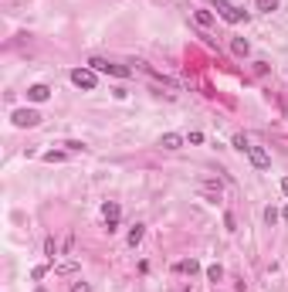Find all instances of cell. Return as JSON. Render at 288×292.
<instances>
[{
	"label": "cell",
	"mask_w": 288,
	"mask_h": 292,
	"mask_svg": "<svg viewBox=\"0 0 288 292\" xmlns=\"http://www.w3.org/2000/svg\"><path fill=\"white\" fill-rule=\"evenodd\" d=\"M88 68L92 72H102V75H112V78H129V68L126 65H115V61H105V58H88Z\"/></svg>",
	"instance_id": "6da1fadb"
},
{
	"label": "cell",
	"mask_w": 288,
	"mask_h": 292,
	"mask_svg": "<svg viewBox=\"0 0 288 292\" xmlns=\"http://www.w3.org/2000/svg\"><path fill=\"white\" fill-rule=\"evenodd\" d=\"M211 3L217 7V14L227 20V24H241V20L248 17V14H244L241 7H234V3H227V0H211Z\"/></svg>",
	"instance_id": "7a4b0ae2"
},
{
	"label": "cell",
	"mask_w": 288,
	"mask_h": 292,
	"mask_svg": "<svg viewBox=\"0 0 288 292\" xmlns=\"http://www.w3.org/2000/svg\"><path fill=\"white\" fill-rule=\"evenodd\" d=\"M72 82H75L78 89H85V92H92V89L98 85V78H95L92 68H75V72H72Z\"/></svg>",
	"instance_id": "3957f363"
},
{
	"label": "cell",
	"mask_w": 288,
	"mask_h": 292,
	"mask_svg": "<svg viewBox=\"0 0 288 292\" xmlns=\"http://www.w3.org/2000/svg\"><path fill=\"white\" fill-rule=\"evenodd\" d=\"M38 122H41L38 109H17V112H14V126H20V129H31V126H38Z\"/></svg>",
	"instance_id": "277c9868"
},
{
	"label": "cell",
	"mask_w": 288,
	"mask_h": 292,
	"mask_svg": "<svg viewBox=\"0 0 288 292\" xmlns=\"http://www.w3.org/2000/svg\"><path fill=\"white\" fill-rule=\"evenodd\" d=\"M102 217H105V228H109V234L119 228V217H122V207L115 204V200H105V207H102Z\"/></svg>",
	"instance_id": "5b68a950"
},
{
	"label": "cell",
	"mask_w": 288,
	"mask_h": 292,
	"mask_svg": "<svg viewBox=\"0 0 288 292\" xmlns=\"http://www.w3.org/2000/svg\"><path fill=\"white\" fill-rule=\"evenodd\" d=\"M248 160L258 167V170H268L271 167V156H268V150H261V146H251L248 150Z\"/></svg>",
	"instance_id": "8992f818"
},
{
	"label": "cell",
	"mask_w": 288,
	"mask_h": 292,
	"mask_svg": "<svg viewBox=\"0 0 288 292\" xmlns=\"http://www.w3.org/2000/svg\"><path fill=\"white\" fill-rule=\"evenodd\" d=\"M27 98H31V102H48V98H51V89H48V85H31V89H27Z\"/></svg>",
	"instance_id": "52a82bcc"
},
{
	"label": "cell",
	"mask_w": 288,
	"mask_h": 292,
	"mask_svg": "<svg viewBox=\"0 0 288 292\" xmlns=\"http://www.w3.org/2000/svg\"><path fill=\"white\" fill-rule=\"evenodd\" d=\"M200 194L207 197V200H220V184H214V180H207V184H200Z\"/></svg>",
	"instance_id": "ba28073f"
},
{
	"label": "cell",
	"mask_w": 288,
	"mask_h": 292,
	"mask_svg": "<svg viewBox=\"0 0 288 292\" xmlns=\"http://www.w3.org/2000/svg\"><path fill=\"white\" fill-rule=\"evenodd\" d=\"M159 146H163V150H180V146H183V136H180V133H166V136L159 139Z\"/></svg>",
	"instance_id": "9c48e42d"
},
{
	"label": "cell",
	"mask_w": 288,
	"mask_h": 292,
	"mask_svg": "<svg viewBox=\"0 0 288 292\" xmlns=\"http://www.w3.org/2000/svg\"><path fill=\"white\" fill-rule=\"evenodd\" d=\"M176 272H187V275H197L200 272V262L197 258H183L180 265H176Z\"/></svg>",
	"instance_id": "30bf717a"
},
{
	"label": "cell",
	"mask_w": 288,
	"mask_h": 292,
	"mask_svg": "<svg viewBox=\"0 0 288 292\" xmlns=\"http://www.w3.org/2000/svg\"><path fill=\"white\" fill-rule=\"evenodd\" d=\"M193 20H197L200 27H211V24H214V14H211V10H193Z\"/></svg>",
	"instance_id": "8fae6325"
},
{
	"label": "cell",
	"mask_w": 288,
	"mask_h": 292,
	"mask_svg": "<svg viewBox=\"0 0 288 292\" xmlns=\"http://www.w3.org/2000/svg\"><path fill=\"white\" fill-rule=\"evenodd\" d=\"M230 48H234V55H241V58H244V55L251 51V44H248L244 38H234V41H230Z\"/></svg>",
	"instance_id": "7c38bea8"
},
{
	"label": "cell",
	"mask_w": 288,
	"mask_h": 292,
	"mask_svg": "<svg viewBox=\"0 0 288 292\" xmlns=\"http://www.w3.org/2000/svg\"><path fill=\"white\" fill-rule=\"evenodd\" d=\"M143 234H146V228H143V224H136L133 231H129V245H133V248L139 245V241H143Z\"/></svg>",
	"instance_id": "4fadbf2b"
},
{
	"label": "cell",
	"mask_w": 288,
	"mask_h": 292,
	"mask_svg": "<svg viewBox=\"0 0 288 292\" xmlns=\"http://www.w3.org/2000/svg\"><path fill=\"white\" fill-rule=\"evenodd\" d=\"M234 150H241V153H248V150H251L248 136H241V133H237V136H234Z\"/></svg>",
	"instance_id": "5bb4252c"
},
{
	"label": "cell",
	"mask_w": 288,
	"mask_h": 292,
	"mask_svg": "<svg viewBox=\"0 0 288 292\" xmlns=\"http://www.w3.org/2000/svg\"><path fill=\"white\" fill-rule=\"evenodd\" d=\"M207 279H211V282H220V279H224V269H220V265H211V269H207Z\"/></svg>",
	"instance_id": "9a60e30c"
},
{
	"label": "cell",
	"mask_w": 288,
	"mask_h": 292,
	"mask_svg": "<svg viewBox=\"0 0 288 292\" xmlns=\"http://www.w3.org/2000/svg\"><path fill=\"white\" fill-rule=\"evenodd\" d=\"M258 10H265V14L278 10V0H258Z\"/></svg>",
	"instance_id": "2e32d148"
},
{
	"label": "cell",
	"mask_w": 288,
	"mask_h": 292,
	"mask_svg": "<svg viewBox=\"0 0 288 292\" xmlns=\"http://www.w3.org/2000/svg\"><path fill=\"white\" fill-rule=\"evenodd\" d=\"M55 272H58V275H72V272H75V262H61Z\"/></svg>",
	"instance_id": "e0dca14e"
},
{
	"label": "cell",
	"mask_w": 288,
	"mask_h": 292,
	"mask_svg": "<svg viewBox=\"0 0 288 292\" xmlns=\"http://www.w3.org/2000/svg\"><path fill=\"white\" fill-rule=\"evenodd\" d=\"M44 255H51V258L58 255V241H55V238H48V241H44Z\"/></svg>",
	"instance_id": "ac0fdd59"
},
{
	"label": "cell",
	"mask_w": 288,
	"mask_h": 292,
	"mask_svg": "<svg viewBox=\"0 0 288 292\" xmlns=\"http://www.w3.org/2000/svg\"><path fill=\"white\" fill-rule=\"evenodd\" d=\"M224 228H227V231H237V217L230 214V211L224 214Z\"/></svg>",
	"instance_id": "d6986e66"
},
{
	"label": "cell",
	"mask_w": 288,
	"mask_h": 292,
	"mask_svg": "<svg viewBox=\"0 0 288 292\" xmlns=\"http://www.w3.org/2000/svg\"><path fill=\"white\" fill-rule=\"evenodd\" d=\"M44 160H48V163H61V160H65V153H44Z\"/></svg>",
	"instance_id": "ffe728a7"
},
{
	"label": "cell",
	"mask_w": 288,
	"mask_h": 292,
	"mask_svg": "<svg viewBox=\"0 0 288 292\" xmlns=\"http://www.w3.org/2000/svg\"><path fill=\"white\" fill-rule=\"evenodd\" d=\"M265 221H268V224H275V221H278V211H275V207H268V211H265Z\"/></svg>",
	"instance_id": "44dd1931"
},
{
	"label": "cell",
	"mask_w": 288,
	"mask_h": 292,
	"mask_svg": "<svg viewBox=\"0 0 288 292\" xmlns=\"http://www.w3.org/2000/svg\"><path fill=\"white\" fill-rule=\"evenodd\" d=\"M72 292H92V286H88V282H75V286H72Z\"/></svg>",
	"instance_id": "7402d4cb"
},
{
	"label": "cell",
	"mask_w": 288,
	"mask_h": 292,
	"mask_svg": "<svg viewBox=\"0 0 288 292\" xmlns=\"http://www.w3.org/2000/svg\"><path fill=\"white\" fill-rule=\"evenodd\" d=\"M282 194L288 197V177H285V180H282Z\"/></svg>",
	"instance_id": "603a6c76"
},
{
	"label": "cell",
	"mask_w": 288,
	"mask_h": 292,
	"mask_svg": "<svg viewBox=\"0 0 288 292\" xmlns=\"http://www.w3.org/2000/svg\"><path fill=\"white\" fill-rule=\"evenodd\" d=\"M282 217H285V221H288V207H285V211H282Z\"/></svg>",
	"instance_id": "cb8c5ba5"
},
{
	"label": "cell",
	"mask_w": 288,
	"mask_h": 292,
	"mask_svg": "<svg viewBox=\"0 0 288 292\" xmlns=\"http://www.w3.org/2000/svg\"><path fill=\"white\" fill-rule=\"evenodd\" d=\"M34 292H48V289H34Z\"/></svg>",
	"instance_id": "d4e9b609"
}]
</instances>
